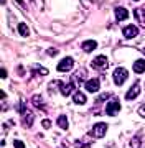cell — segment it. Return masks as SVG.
<instances>
[{"label":"cell","mask_w":145,"mask_h":148,"mask_svg":"<svg viewBox=\"0 0 145 148\" xmlns=\"http://www.w3.org/2000/svg\"><path fill=\"white\" fill-rule=\"evenodd\" d=\"M124 36L125 38H135L137 35H139V30H137V27L135 25H127V27L124 28Z\"/></svg>","instance_id":"9c48e42d"},{"label":"cell","mask_w":145,"mask_h":148,"mask_svg":"<svg viewBox=\"0 0 145 148\" xmlns=\"http://www.w3.org/2000/svg\"><path fill=\"white\" fill-rule=\"evenodd\" d=\"M13 145H15V148H25V143L20 142V140H15V142H13Z\"/></svg>","instance_id":"603a6c76"},{"label":"cell","mask_w":145,"mask_h":148,"mask_svg":"<svg viewBox=\"0 0 145 148\" xmlns=\"http://www.w3.org/2000/svg\"><path fill=\"white\" fill-rule=\"evenodd\" d=\"M73 66H74V61H73V58H69V56H68V58H65V59H61V61H59V64H58V71H61V73H63V71H71V69H73Z\"/></svg>","instance_id":"277c9868"},{"label":"cell","mask_w":145,"mask_h":148,"mask_svg":"<svg viewBox=\"0 0 145 148\" xmlns=\"http://www.w3.org/2000/svg\"><path fill=\"white\" fill-rule=\"evenodd\" d=\"M73 101H74V104L82 106V104L86 102V95L82 94V92H74V94H73Z\"/></svg>","instance_id":"9a60e30c"},{"label":"cell","mask_w":145,"mask_h":148,"mask_svg":"<svg viewBox=\"0 0 145 148\" xmlns=\"http://www.w3.org/2000/svg\"><path fill=\"white\" fill-rule=\"evenodd\" d=\"M73 90H74V82H69V84H61V94H63V95H69Z\"/></svg>","instance_id":"5bb4252c"},{"label":"cell","mask_w":145,"mask_h":148,"mask_svg":"<svg viewBox=\"0 0 145 148\" xmlns=\"http://www.w3.org/2000/svg\"><path fill=\"white\" fill-rule=\"evenodd\" d=\"M16 2H18V3H22V5H23V0H16Z\"/></svg>","instance_id":"83f0119b"},{"label":"cell","mask_w":145,"mask_h":148,"mask_svg":"<svg viewBox=\"0 0 145 148\" xmlns=\"http://www.w3.org/2000/svg\"><path fill=\"white\" fill-rule=\"evenodd\" d=\"M139 114H140L142 117H145V102H144V106H142V107L139 109Z\"/></svg>","instance_id":"cb8c5ba5"},{"label":"cell","mask_w":145,"mask_h":148,"mask_svg":"<svg viewBox=\"0 0 145 148\" xmlns=\"http://www.w3.org/2000/svg\"><path fill=\"white\" fill-rule=\"evenodd\" d=\"M46 53H48L49 56H54V54L58 53V49H48V51H46Z\"/></svg>","instance_id":"484cf974"},{"label":"cell","mask_w":145,"mask_h":148,"mask_svg":"<svg viewBox=\"0 0 145 148\" xmlns=\"http://www.w3.org/2000/svg\"><path fill=\"white\" fill-rule=\"evenodd\" d=\"M82 76H84V71H79V73H76L74 76H73V82H78V84H79L81 82V79H82Z\"/></svg>","instance_id":"ffe728a7"},{"label":"cell","mask_w":145,"mask_h":148,"mask_svg":"<svg viewBox=\"0 0 145 148\" xmlns=\"http://www.w3.org/2000/svg\"><path fill=\"white\" fill-rule=\"evenodd\" d=\"M32 102L35 107H40V109H43L45 110V104H43V99H41V95H33L32 97Z\"/></svg>","instance_id":"2e32d148"},{"label":"cell","mask_w":145,"mask_h":148,"mask_svg":"<svg viewBox=\"0 0 145 148\" xmlns=\"http://www.w3.org/2000/svg\"><path fill=\"white\" fill-rule=\"evenodd\" d=\"M139 94H140V84L137 82V84H134L129 90H127V94H125V99H127V101H134V99H135V97H137Z\"/></svg>","instance_id":"52a82bcc"},{"label":"cell","mask_w":145,"mask_h":148,"mask_svg":"<svg viewBox=\"0 0 145 148\" xmlns=\"http://www.w3.org/2000/svg\"><path fill=\"white\" fill-rule=\"evenodd\" d=\"M129 77V73H127V69L124 68H117L115 71H114V82L117 86H122L124 82H125V79Z\"/></svg>","instance_id":"7a4b0ae2"},{"label":"cell","mask_w":145,"mask_h":148,"mask_svg":"<svg viewBox=\"0 0 145 148\" xmlns=\"http://www.w3.org/2000/svg\"><path fill=\"white\" fill-rule=\"evenodd\" d=\"M106 132H107V123H96L94 127H92V130L89 132V135L94 138H102L104 135H106Z\"/></svg>","instance_id":"6da1fadb"},{"label":"cell","mask_w":145,"mask_h":148,"mask_svg":"<svg viewBox=\"0 0 145 148\" xmlns=\"http://www.w3.org/2000/svg\"><path fill=\"white\" fill-rule=\"evenodd\" d=\"M132 145H134V147H139V145H140V140H139V137H135L134 140H132Z\"/></svg>","instance_id":"d4e9b609"},{"label":"cell","mask_w":145,"mask_h":148,"mask_svg":"<svg viewBox=\"0 0 145 148\" xmlns=\"http://www.w3.org/2000/svg\"><path fill=\"white\" fill-rule=\"evenodd\" d=\"M107 97H109V94H101V95H99V97L96 99V101H97V104H101V102H104L106 99H107Z\"/></svg>","instance_id":"44dd1931"},{"label":"cell","mask_w":145,"mask_h":148,"mask_svg":"<svg viewBox=\"0 0 145 148\" xmlns=\"http://www.w3.org/2000/svg\"><path fill=\"white\" fill-rule=\"evenodd\" d=\"M99 86H101L99 79H89V81H86L84 87H86L87 92H97L99 90Z\"/></svg>","instance_id":"ba28073f"},{"label":"cell","mask_w":145,"mask_h":148,"mask_svg":"<svg viewBox=\"0 0 145 148\" xmlns=\"http://www.w3.org/2000/svg\"><path fill=\"white\" fill-rule=\"evenodd\" d=\"M41 125H43V128L49 130V128H51V122H49V120H43V122H41Z\"/></svg>","instance_id":"7402d4cb"},{"label":"cell","mask_w":145,"mask_h":148,"mask_svg":"<svg viewBox=\"0 0 145 148\" xmlns=\"http://www.w3.org/2000/svg\"><path fill=\"white\" fill-rule=\"evenodd\" d=\"M127 16H129V12H127V8H124V7H117V8H115V18H117V21L125 20Z\"/></svg>","instance_id":"8fae6325"},{"label":"cell","mask_w":145,"mask_h":148,"mask_svg":"<svg viewBox=\"0 0 145 148\" xmlns=\"http://www.w3.org/2000/svg\"><path fill=\"white\" fill-rule=\"evenodd\" d=\"M22 115H23V125H25V127H32L33 114L30 110H27V107H23V106H22Z\"/></svg>","instance_id":"8992f818"},{"label":"cell","mask_w":145,"mask_h":148,"mask_svg":"<svg viewBox=\"0 0 145 148\" xmlns=\"http://www.w3.org/2000/svg\"><path fill=\"white\" fill-rule=\"evenodd\" d=\"M145 71V59H137L134 63V73L142 74Z\"/></svg>","instance_id":"4fadbf2b"},{"label":"cell","mask_w":145,"mask_h":148,"mask_svg":"<svg viewBox=\"0 0 145 148\" xmlns=\"http://www.w3.org/2000/svg\"><path fill=\"white\" fill-rule=\"evenodd\" d=\"M58 125H59V128L66 130V128H68V119H66L65 115H59L58 117Z\"/></svg>","instance_id":"ac0fdd59"},{"label":"cell","mask_w":145,"mask_h":148,"mask_svg":"<svg viewBox=\"0 0 145 148\" xmlns=\"http://www.w3.org/2000/svg\"><path fill=\"white\" fill-rule=\"evenodd\" d=\"M33 73H40V76H46L48 74V69L41 68V66H36V64H33Z\"/></svg>","instance_id":"d6986e66"},{"label":"cell","mask_w":145,"mask_h":148,"mask_svg":"<svg viewBox=\"0 0 145 148\" xmlns=\"http://www.w3.org/2000/svg\"><path fill=\"white\" fill-rule=\"evenodd\" d=\"M18 33H20L22 36H28V35H30V30H28V27L25 23H20V25H18Z\"/></svg>","instance_id":"e0dca14e"},{"label":"cell","mask_w":145,"mask_h":148,"mask_svg":"<svg viewBox=\"0 0 145 148\" xmlns=\"http://www.w3.org/2000/svg\"><path fill=\"white\" fill-rule=\"evenodd\" d=\"M119 110H120V102H119L117 99L111 101L107 106H106V114H107V115H117Z\"/></svg>","instance_id":"3957f363"},{"label":"cell","mask_w":145,"mask_h":148,"mask_svg":"<svg viewBox=\"0 0 145 148\" xmlns=\"http://www.w3.org/2000/svg\"><path fill=\"white\" fill-rule=\"evenodd\" d=\"M107 58L104 56V54H101V56H96L94 58V61H92V68H96V69H106L107 68Z\"/></svg>","instance_id":"5b68a950"},{"label":"cell","mask_w":145,"mask_h":148,"mask_svg":"<svg viewBox=\"0 0 145 148\" xmlns=\"http://www.w3.org/2000/svg\"><path fill=\"white\" fill-rule=\"evenodd\" d=\"M135 2H137V0H135Z\"/></svg>","instance_id":"f1b7e54d"},{"label":"cell","mask_w":145,"mask_h":148,"mask_svg":"<svg viewBox=\"0 0 145 148\" xmlns=\"http://www.w3.org/2000/svg\"><path fill=\"white\" fill-rule=\"evenodd\" d=\"M135 18H137V21H139L142 27H145V8L144 7H140V8H135L134 12Z\"/></svg>","instance_id":"30bf717a"},{"label":"cell","mask_w":145,"mask_h":148,"mask_svg":"<svg viewBox=\"0 0 145 148\" xmlns=\"http://www.w3.org/2000/svg\"><path fill=\"white\" fill-rule=\"evenodd\" d=\"M96 46H97V43L94 41V40H89V41H84L82 45H81V48L86 51V53H89V51H94L96 49Z\"/></svg>","instance_id":"7c38bea8"},{"label":"cell","mask_w":145,"mask_h":148,"mask_svg":"<svg viewBox=\"0 0 145 148\" xmlns=\"http://www.w3.org/2000/svg\"><path fill=\"white\" fill-rule=\"evenodd\" d=\"M2 77H3V79L7 77V71H5V69H2Z\"/></svg>","instance_id":"4316f807"}]
</instances>
